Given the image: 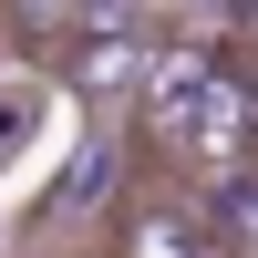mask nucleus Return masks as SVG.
<instances>
[{
	"label": "nucleus",
	"mask_w": 258,
	"mask_h": 258,
	"mask_svg": "<svg viewBox=\"0 0 258 258\" xmlns=\"http://www.w3.org/2000/svg\"><path fill=\"white\" fill-rule=\"evenodd\" d=\"M217 83V52H197V41H176V52H145L135 73V114L155 145H186V124H197V93Z\"/></svg>",
	"instance_id": "f03ea898"
},
{
	"label": "nucleus",
	"mask_w": 258,
	"mask_h": 258,
	"mask_svg": "<svg viewBox=\"0 0 258 258\" xmlns=\"http://www.w3.org/2000/svg\"><path fill=\"white\" fill-rule=\"evenodd\" d=\"M114 258H217V217L186 186H145L114 217Z\"/></svg>",
	"instance_id": "f257e3e1"
},
{
	"label": "nucleus",
	"mask_w": 258,
	"mask_h": 258,
	"mask_svg": "<svg viewBox=\"0 0 258 258\" xmlns=\"http://www.w3.org/2000/svg\"><path fill=\"white\" fill-rule=\"evenodd\" d=\"M0 21H11L31 52H73V41H83V11H73V0H0Z\"/></svg>",
	"instance_id": "20e7f679"
},
{
	"label": "nucleus",
	"mask_w": 258,
	"mask_h": 258,
	"mask_svg": "<svg viewBox=\"0 0 258 258\" xmlns=\"http://www.w3.org/2000/svg\"><path fill=\"white\" fill-rule=\"evenodd\" d=\"M135 73H145V41H135V31H83V41H73V83H83L93 103H103V93L124 103Z\"/></svg>",
	"instance_id": "7ed1b4c3"
}]
</instances>
